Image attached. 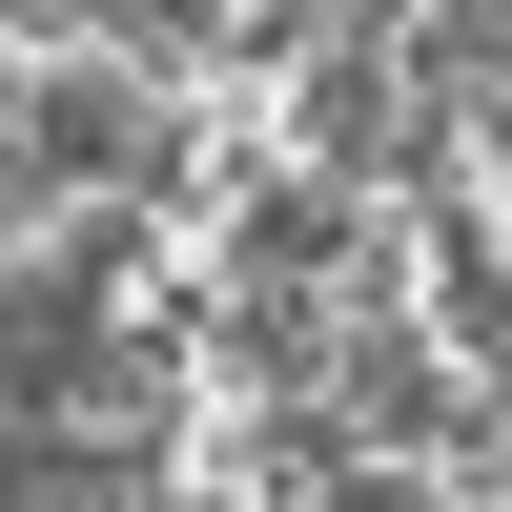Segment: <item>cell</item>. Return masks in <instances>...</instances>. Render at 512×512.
Returning a JSON list of instances; mask_svg holds the SVG:
<instances>
[{"mask_svg": "<svg viewBox=\"0 0 512 512\" xmlns=\"http://www.w3.org/2000/svg\"><path fill=\"white\" fill-rule=\"evenodd\" d=\"M185 62L144 41H0V205L21 226H185Z\"/></svg>", "mask_w": 512, "mask_h": 512, "instance_id": "obj_1", "label": "cell"}]
</instances>
